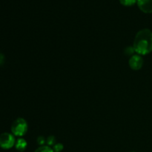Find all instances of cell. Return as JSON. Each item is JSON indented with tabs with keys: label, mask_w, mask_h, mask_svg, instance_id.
<instances>
[{
	"label": "cell",
	"mask_w": 152,
	"mask_h": 152,
	"mask_svg": "<svg viewBox=\"0 0 152 152\" xmlns=\"http://www.w3.org/2000/svg\"><path fill=\"white\" fill-rule=\"evenodd\" d=\"M134 50L137 54L147 55L152 51V31L148 28L140 30L136 34L133 44Z\"/></svg>",
	"instance_id": "obj_1"
},
{
	"label": "cell",
	"mask_w": 152,
	"mask_h": 152,
	"mask_svg": "<svg viewBox=\"0 0 152 152\" xmlns=\"http://www.w3.org/2000/svg\"><path fill=\"white\" fill-rule=\"evenodd\" d=\"M64 146L62 143H56L53 145V150L54 152H61L63 150Z\"/></svg>",
	"instance_id": "obj_9"
},
{
	"label": "cell",
	"mask_w": 152,
	"mask_h": 152,
	"mask_svg": "<svg viewBox=\"0 0 152 152\" xmlns=\"http://www.w3.org/2000/svg\"><path fill=\"white\" fill-rule=\"evenodd\" d=\"M27 145H28V143H27L26 140L25 139H23V138H19V139H18L16 143H15V147H16V150L20 152L25 151L27 148Z\"/></svg>",
	"instance_id": "obj_6"
},
{
	"label": "cell",
	"mask_w": 152,
	"mask_h": 152,
	"mask_svg": "<svg viewBox=\"0 0 152 152\" xmlns=\"http://www.w3.org/2000/svg\"><path fill=\"white\" fill-rule=\"evenodd\" d=\"M120 1L125 6H132L137 2V0H120Z\"/></svg>",
	"instance_id": "obj_8"
},
{
	"label": "cell",
	"mask_w": 152,
	"mask_h": 152,
	"mask_svg": "<svg viewBox=\"0 0 152 152\" xmlns=\"http://www.w3.org/2000/svg\"><path fill=\"white\" fill-rule=\"evenodd\" d=\"M11 132L16 137H22L28 132V123L23 118H18L13 123Z\"/></svg>",
	"instance_id": "obj_2"
},
{
	"label": "cell",
	"mask_w": 152,
	"mask_h": 152,
	"mask_svg": "<svg viewBox=\"0 0 152 152\" xmlns=\"http://www.w3.org/2000/svg\"><path fill=\"white\" fill-rule=\"evenodd\" d=\"M3 60H4V57H3L2 54H1V53H0V64L2 63Z\"/></svg>",
	"instance_id": "obj_12"
},
{
	"label": "cell",
	"mask_w": 152,
	"mask_h": 152,
	"mask_svg": "<svg viewBox=\"0 0 152 152\" xmlns=\"http://www.w3.org/2000/svg\"><path fill=\"white\" fill-rule=\"evenodd\" d=\"M34 152H54L53 148H50L48 145H42L37 148Z\"/></svg>",
	"instance_id": "obj_7"
},
{
	"label": "cell",
	"mask_w": 152,
	"mask_h": 152,
	"mask_svg": "<svg viewBox=\"0 0 152 152\" xmlns=\"http://www.w3.org/2000/svg\"><path fill=\"white\" fill-rule=\"evenodd\" d=\"M16 143L13 134L10 133H3L0 135V147L3 149H10Z\"/></svg>",
	"instance_id": "obj_3"
},
{
	"label": "cell",
	"mask_w": 152,
	"mask_h": 152,
	"mask_svg": "<svg viewBox=\"0 0 152 152\" xmlns=\"http://www.w3.org/2000/svg\"><path fill=\"white\" fill-rule=\"evenodd\" d=\"M55 142H56V139L53 136H49L46 140V142H47L48 145L50 146V145H54Z\"/></svg>",
	"instance_id": "obj_10"
},
{
	"label": "cell",
	"mask_w": 152,
	"mask_h": 152,
	"mask_svg": "<svg viewBox=\"0 0 152 152\" xmlns=\"http://www.w3.org/2000/svg\"><path fill=\"white\" fill-rule=\"evenodd\" d=\"M139 8L145 13H152V0H137Z\"/></svg>",
	"instance_id": "obj_5"
},
{
	"label": "cell",
	"mask_w": 152,
	"mask_h": 152,
	"mask_svg": "<svg viewBox=\"0 0 152 152\" xmlns=\"http://www.w3.org/2000/svg\"><path fill=\"white\" fill-rule=\"evenodd\" d=\"M45 142H46V140L45 139L44 137L39 136L38 138H37V143H38L39 145H41V146H42V145L45 143Z\"/></svg>",
	"instance_id": "obj_11"
},
{
	"label": "cell",
	"mask_w": 152,
	"mask_h": 152,
	"mask_svg": "<svg viewBox=\"0 0 152 152\" xmlns=\"http://www.w3.org/2000/svg\"><path fill=\"white\" fill-rule=\"evenodd\" d=\"M143 59L139 54L133 55L129 61L130 68L134 71H138V70L140 69L143 65Z\"/></svg>",
	"instance_id": "obj_4"
},
{
	"label": "cell",
	"mask_w": 152,
	"mask_h": 152,
	"mask_svg": "<svg viewBox=\"0 0 152 152\" xmlns=\"http://www.w3.org/2000/svg\"><path fill=\"white\" fill-rule=\"evenodd\" d=\"M132 152H134V151H132Z\"/></svg>",
	"instance_id": "obj_13"
}]
</instances>
